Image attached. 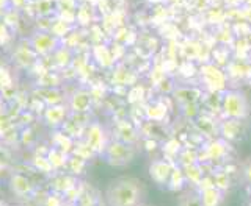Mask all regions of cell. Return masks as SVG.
Segmentation results:
<instances>
[{"label": "cell", "instance_id": "cell-1", "mask_svg": "<svg viewBox=\"0 0 251 206\" xmlns=\"http://www.w3.org/2000/svg\"><path fill=\"white\" fill-rule=\"evenodd\" d=\"M120 183L113 192L115 206H133L140 199V186L132 180H123Z\"/></svg>", "mask_w": 251, "mask_h": 206}]
</instances>
